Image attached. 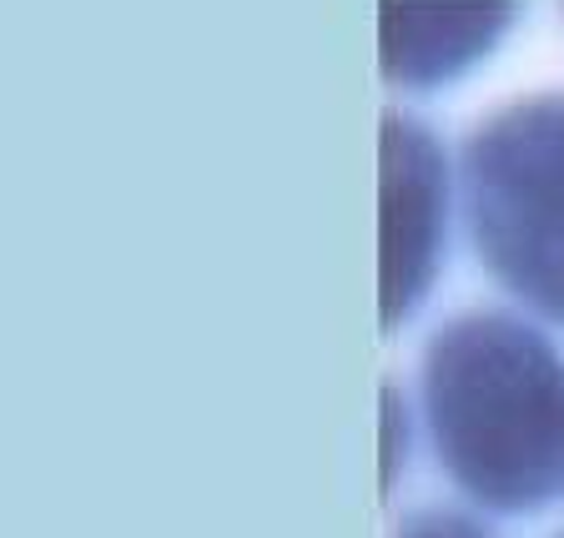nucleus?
I'll list each match as a JSON object with an SVG mask.
<instances>
[{
  "label": "nucleus",
  "mask_w": 564,
  "mask_h": 538,
  "mask_svg": "<svg viewBox=\"0 0 564 538\" xmlns=\"http://www.w3.org/2000/svg\"><path fill=\"white\" fill-rule=\"evenodd\" d=\"M419 422L438 473L479 514L524 518L564 498V352L540 317H444L419 358Z\"/></svg>",
  "instance_id": "obj_1"
},
{
  "label": "nucleus",
  "mask_w": 564,
  "mask_h": 538,
  "mask_svg": "<svg viewBox=\"0 0 564 538\" xmlns=\"http://www.w3.org/2000/svg\"><path fill=\"white\" fill-rule=\"evenodd\" d=\"M458 217L519 312L564 328V91H529L464 131Z\"/></svg>",
  "instance_id": "obj_2"
},
{
  "label": "nucleus",
  "mask_w": 564,
  "mask_h": 538,
  "mask_svg": "<svg viewBox=\"0 0 564 538\" xmlns=\"http://www.w3.org/2000/svg\"><path fill=\"white\" fill-rule=\"evenodd\" d=\"M458 207V172L423 117L388 106L378 127V297L383 328L399 332L444 272Z\"/></svg>",
  "instance_id": "obj_3"
},
{
  "label": "nucleus",
  "mask_w": 564,
  "mask_h": 538,
  "mask_svg": "<svg viewBox=\"0 0 564 538\" xmlns=\"http://www.w3.org/2000/svg\"><path fill=\"white\" fill-rule=\"evenodd\" d=\"M524 0H378V70L399 91L469 76L509 35Z\"/></svg>",
  "instance_id": "obj_4"
},
{
  "label": "nucleus",
  "mask_w": 564,
  "mask_h": 538,
  "mask_svg": "<svg viewBox=\"0 0 564 538\" xmlns=\"http://www.w3.org/2000/svg\"><path fill=\"white\" fill-rule=\"evenodd\" d=\"M393 538H499L484 514L458 504H419L393 524Z\"/></svg>",
  "instance_id": "obj_5"
},
{
  "label": "nucleus",
  "mask_w": 564,
  "mask_h": 538,
  "mask_svg": "<svg viewBox=\"0 0 564 538\" xmlns=\"http://www.w3.org/2000/svg\"><path fill=\"white\" fill-rule=\"evenodd\" d=\"M413 418L419 413L409 408V398H403L399 383L383 387V488L393 493V483L403 479V469H409V453H413Z\"/></svg>",
  "instance_id": "obj_6"
},
{
  "label": "nucleus",
  "mask_w": 564,
  "mask_h": 538,
  "mask_svg": "<svg viewBox=\"0 0 564 538\" xmlns=\"http://www.w3.org/2000/svg\"><path fill=\"white\" fill-rule=\"evenodd\" d=\"M554 538H564V534H554Z\"/></svg>",
  "instance_id": "obj_7"
}]
</instances>
